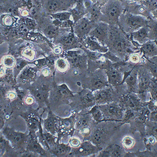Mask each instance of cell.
<instances>
[{"mask_svg": "<svg viewBox=\"0 0 157 157\" xmlns=\"http://www.w3.org/2000/svg\"><path fill=\"white\" fill-rule=\"evenodd\" d=\"M109 35L106 43L109 51L121 60L126 61L129 56L139 48L134 45L128 35L124 32L118 25H109Z\"/></svg>", "mask_w": 157, "mask_h": 157, "instance_id": "1", "label": "cell"}, {"mask_svg": "<svg viewBox=\"0 0 157 157\" xmlns=\"http://www.w3.org/2000/svg\"><path fill=\"white\" fill-rule=\"evenodd\" d=\"M123 125V121H103L97 123L88 140L103 149L111 144L113 138Z\"/></svg>", "mask_w": 157, "mask_h": 157, "instance_id": "2", "label": "cell"}, {"mask_svg": "<svg viewBox=\"0 0 157 157\" xmlns=\"http://www.w3.org/2000/svg\"><path fill=\"white\" fill-rule=\"evenodd\" d=\"M125 10L124 2L120 0H109L101 7L102 17L100 21L109 25H118L120 17Z\"/></svg>", "mask_w": 157, "mask_h": 157, "instance_id": "3", "label": "cell"}, {"mask_svg": "<svg viewBox=\"0 0 157 157\" xmlns=\"http://www.w3.org/2000/svg\"><path fill=\"white\" fill-rule=\"evenodd\" d=\"M149 19L145 16L133 14L125 10L120 17L118 26L127 35L148 25Z\"/></svg>", "mask_w": 157, "mask_h": 157, "instance_id": "4", "label": "cell"}, {"mask_svg": "<svg viewBox=\"0 0 157 157\" xmlns=\"http://www.w3.org/2000/svg\"><path fill=\"white\" fill-rule=\"evenodd\" d=\"M1 132L4 137L9 141L18 157H20L21 155L26 150L29 134L16 131L9 126L4 127Z\"/></svg>", "mask_w": 157, "mask_h": 157, "instance_id": "5", "label": "cell"}, {"mask_svg": "<svg viewBox=\"0 0 157 157\" xmlns=\"http://www.w3.org/2000/svg\"><path fill=\"white\" fill-rule=\"evenodd\" d=\"M81 86L83 88L92 92L109 86L105 70L98 69L94 71L89 72L88 76L82 81Z\"/></svg>", "mask_w": 157, "mask_h": 157, "instance_id": "6", "label": "cell"}, {"mask_svg": "<svg viewBox=\"0 0 157 157\" xmlns=\"http://www.w3.org/2000/svg\"><path fill=\"white\" fill-rule=\"evenodd\" d=\"M60 56L68 60L70 68L88 70V58L82 49L79 48L78 50H64Z\"/></svg>", "mask_w": 157, "mask_h": 157, "instance_id": "7", "label": "cell"}, {"mask_svg": "<svg viewBox=\"0 0 157 157\" xmlns=\"http://www.w3.org/2000/svg\"><path fill=\"white\" fill-rule=\"evenodd\" d=\"M98 106L103 115V121H123L125 109L119 100Z\"/></svg>", "mask_w": 157, "mask_h": 157, "instance_id": "8", "label": "cell"}, {"mask_svg": "<svg viewBox=\"0 0 157 157\" xmlns=\"http://www.w3.org/2000/svg\"><path fill=\"white\" fill-rule=\"evenodd\" d=\"M52 43L55 45H60L63 50H73L74 49L81 48L82 44L73 32V27L71 29H64Z\"/></svg>", "mask_w": 157, "mask_h": 157, "instance_id": "9", "label": "cell"}, {"mask_svg": "<svg viewBox=\"0 0 157 157\" xmlns=\"http://www.w3.org/2000/svg\"><path fill=\"white\" fill-rule=\"evenodd\" d=\"M73 111H82L86 109H91L96 105L93 92L90 90L83 88L80 93L75 94L73 100L69 104Z\"/></svg>", "mask_w": 157, "mask_h": 157, "instance_id": "10", "label": "cell"}, {"mask_svg": "<svg viewBox=\"0 0 157 157\" xmlns=\"http://www.w3.org/2000/svg\"><path fill=\"white\" fill-rule=\"evenodd\" d=\"M44 12L46 15L56 13L69 11L74 6L77 0H38Z\"/></svg>", "mask_w": 157, "mask_h": 157, "instance_id": "11", "label": "cell"}, {"mask_svg": "<svg viewBox=\"0 0 157 157\" xmlns=\"http://www.w3.org/2000/svg\"><path fill=\"white\" fill-rule=\"evenodd\" d=\"M77 111H72V114L69 117L61 118L58 116L57 136L61 139L65 138H71L75 131V124L77 121Z\"/></svg>", "mask_w": 157, "mask_h": 157, "instance_id": "12", "label": "cell"}, {"mask_svg": "<svg viewBox=\"0 0 157 157\" xmlns=\"http://www.w3.org/2000/svg\"><path fill=\"white\" fill-rule=\"evenodd\" d=\"M138 78V92L137 95L143 102H147L150 98V97H148V95H150L149 93V89L154 77L145 67L139 64Z\"/></svg>", "mask_w": 157, "mask_h": 157, "instance_id": "13", "label": "cell"}, {"mask_svg": "<svg viewBox=\"0 0 157 157\" xmlns=\"http://www.w3.org/2000/svg\"><path fill=\"white\" fill-rule=\"evenodd\" d=\"M75 129L83 138V140H88L93 129L96 125L91 114L87 112L84 114L77 113Z\"/></svg>", "mask_w": 157, "mask_h": 157, "instance_id": "14", "label": "cell"}, {"mask_svg": "<svg viewBox=\"0 0 157 157\" xmlns=\"http://www.w3.org/2000/svg\"><path fill=\"white\" fill-rule=\"evenodd\" d=\"M27 89L29 94L35 99L39 109L50 108L49 97L52 88L46 84L31 86L27 88Z\"/></svg>", "mask_w": 157, "mask_h": 157, "instance_id": "15", "label": "cell"}, {"mask_svg": "<svg viewBox=\"0 0 157 157\" xmlns=\"http://www.w3.org/2000/svg\"><path fill=\"white\" fill-rule=\"evenodd\" d=\"M150 112L147 106L136 113L132 118L128 124L129 127V133L134 135L135 132H139L142 137L145 134V127L147 122L149 121Z\"/></svg>", "mask_w": 157, "mask_h": 157, "instance_id": "16", "label": "cell"}, {"mask_svg": "<svg viewBox=\"0 0 157 157\" xmlns=\"http://www.w3.org/2000/svg\"><path fill=\"white\" fill-rule=\"evenodd\" d=\"M39 109V107L35 109L30 107V109L20 114L26 121L29 134H36L42 125V116L47 109H44L41 114L38 113Z\"/></svg>", "mask_w": 157, "mask_h": 157, "instance_id": "17", "label": "cell"}, {"mask_svg": "<svg viewBox=\"0 0 157 157\" xmlns=\"http://www.w3.org/2000/svg\"><path fill=\"white\" fill-rule=\"evenodd\" d=\"M119 101L125 111L128 110L137 113L147 106V102H143L137 93H126L121 97Z\"/></svg>", "mask_w": 157, "mask_h": 157, "instance_id": "18", "label": "cell"}, {"mask_svg": "<svg viewBox=\"0 0 157 157\" xmlns=\"http://www.w3.org/2000/svg\"><path fill=\"white\" fill-rule=\"evenodd\" d=\"M123 61L122 60L116 63L112 62L105 70L109 86L115 87L123 84L124 76L122 69Z\"/></svg>", "mask_w": 157, "mask_h": 157, "instance_id": "19", "label": "cell"}, {"mask_svg": "<svg viewBox=\"0 0 157 157\" xmlns=\"http://www.w3.org/2000/svg\"><path fill=\"white\" fill-rule=\"evenodd\" d=\"M51 92L52 93V98L55 103L59 104L64 103L70 104L73 100L75 94L66 84L63 83L61 85L56 84L54 82Z\"/></svg>", "mask_w": 157, "mask_h": 157, "instance_id": "20", "label": "cell"}, {"mask_svg": "<svg viewBox=\"0 0 157 157\" xmlns=\"http://www.w3.org/2000/svg\"><path fill=\"white\" fill-rule=\"evenodd\" d=\"M102 149V148L94 145L89 140H86L82 141L77 148H72L69 157H94Z\"/></svg>", "mask_w": 157, "mask_h": 157, "instance_id": "21", "label": "cell"}, {"mask_svg": "<svg viewBox=\"0 0 157 157\" xmlns=\"http://www.w3.org/2000/svg\"><path fill=\"white\" fill-rule=\"evenodd\" d=\"M97 24V23H93L86 16H85L74 23L73 32L81 42L84 38L89 36L90 33L94 28Z\"/></svg>", "mask_w": 157, "mask_h": 157, "instance_id": "22", "label": "cell"}, {"mask_svg": "<svg viewBox=\"0 0 157 157\" xmlns=\"http://www.w3.org/2000/svg\"><path fill=\"white\" fill-rule=\"evenodd\" d=\"M109 25L103 21H99L94 28L91 30L89 36L104 46H106V43L109 35Z\"/></svg>", "mask_w": 157, "mask_h": 157, "instance_id": "23", "label": "cell"}, {"mask_svg": "<svg viewBox=\"0 0 157 157\" xmlns=\"http://www.w3.org/2000/svg\"><path fill=\"white\" fill-rule=\"evenodd\" d=\"M32 64L27 65L18 75L16 78L18 86L30 84L36 80L39 70L34 64V66H31Z\"/></svg>", "mask_w": 157, "mask_h": 157, "instance_id": "24", "label": "cell"}, {"mask_svg": "<svg viewBox=\"0 0 157 157\" xmlns=\"http://www.w3.org/2000/svg\"><path fill=\"white\" fill-rule=\"evenodd\" d=\"M26 150L37 154L39 157H51L50 152L46 150L39 142L36 134H29Z\"/></svg>", "mask_w": 157, "mask_h": 157, "instance_id": "25", "label": "cell"}, {"mask_svg": "<svg viewBox=\"0 0 157 157\" xmlns=\"http://www.w3.org/2000/svg\"><path fill=\"white\" fill-rule=\"evenodd\" d=\"M127 151L121 145L117 144H110L103 148L98 154L97 157H125Z\"/></svg>", "mask_w": 157, "mask_h": 157, "instance_id": "26", "label": "cell"}, {"mask_svg": "<svg viewBox=\"0 0 157 157\" xmlns=\"http://www.w3.org/2000/svg\"><path fill=\"white\" fill-rule=\"evenodd\" d=\"M130 40L137 47L139 48L140 45L149 41V29L148 25L141 27L130 35H128Z\"/></svg>", "mask_w": 157, "mask_h": 157, "instance_id": "27", "label": "cell"}, {"mask_svg": "<svg viewBox=\"0 0 157 157\" xmlns=\"http://www.w3.org/2000/svg\"><path fill=\"white\" fill-rule=\"evenodd\" d=\"M82 48L86 49L92 52H98L102 54H105L109 52V48L106 46L101 44L96 39L86 36L81 41Z\"/></svg>", "mask_w": 157, "mask_h": 157, "instance_id": "28", "label": "cell"}, {"mask_svg": "<svg viewBox=\"0 0 157 157\" xmlns=\"http://www.w3.org/2000/svg\"><path fill=\"white\" fill-rule=\"evenodd\" d=\"M139 64L136 65L132 71L130 72L128 76L124 81L123 83L127 86L128 93H135L137 94L138 92V68Z\"/></svg>", "mask_w": 157, "mask_h": 157, "instance_id": "29", "label": "cell"}, {"mask_svg": "<svg viewBox=\"0 0 157 157\" xmlns=\"http://www.w3.org/2000/svg\"><path fill=\"white\" fill-rule=\"evenodd\" d=\"M15 57H21L26 60L33 62L36 60V52L33 47L31 45H26L25 46H21L17 52L11 54Z\"/></svg>", "mask_w": 157, "mask_h": 157, "instance_id": "30", "label": "cell"}, {"mask_svg": "<svg viewBox=\"0 0 157 157\" xmlns=\"http://www.w3.org/2000/svg\"><path fill=\"white\" fill-rule=\"evenodd\" d=\"M48 113L46 118L42 120L43 128L57 136V134L58 116L52 112L50 108L48 109Z\"/></svg>", "mask_w": 157, "mask_h": 157, "instance_id": "31", "label": "cell"}, {"mask_svg": "<svg viewBox=\"0 0 157 157\" xmlns=\"http://www.w3.org/2000/svg\"><path fill=\"white\" fill-rule=\"evenodd\" d=\"M71 149L72 147L69 143H60V141L58 140L55 146L51 148L48 151L53 157H69Z\"/></svg>", "mask_w": 157, "mask_h": 157, "instance_id": "32", "label": "cell"}, {"mask_svg": "<svg viewBox=\"0 0 157 157\" xmlns=\"http://www.w3.org/2000/svg\"><path fill=\"white\" fill-rule=\"evenodd\" d=\"M139 52L143 57L150 58L157 56V41L149 40L145 44L140 45Z\"/></svg>", "mask_w": 157, "mask_h": 157, "instance_id": "33", "label": "cell"}, {"mask_svg": "<svg viewBox=\"0 0 157 157\" xmlns=\"http://www.w3.org/2000/svg\"><path fill=\"white\" fill-rule=\"evenodd\" d=\"M74 23L83 18L88 14L87 10L83 3V0H77L76 3L69 10Z\"/></svg>", "mask_w": 157, "mask_h": 157, "instance_id": "34", "label": "cell"}, {"mask_svg": "<svg viewBox=\"0 0 157 157\" xmlns=\"http://www.w3.org/2000/svg\"><path fill=\"white\" fill-rule=\"evenodd\" d=\"M148 70L155 78H157V56L150 58H146L141 64Z\"/></svg>", "mask_w": 157, "mask_h": 157, "instance_id": "35", "label": "cell"}, {"mask_svg": "<svg viewBox=\"0 0 157 157\" xmlns=\"http://www.w3.org/2000/svg\"><path fill=\"white\" fill-rule=\"evenodd\" d=\"M19 18L10 14H2L1 15V25L3 27H14L17 23Z\"/></svg>", "mask_w": 157, "mask_h": 157, "instance_id": "36", "label": "cell"}, {"mask_svg": "<svg viewBox=\"0 0 157 157\" xmlns=\"http://www.w3.org/2000/svg\"><path fill=\"white\" fill-rule=\"evenodd\" d=\"M121 144L122 147L127 151H130V150H132L136 144V139L134 138V135L130 133L125 135L121 139Z\"/></svg>", "mask_w": 157, "mask_h": 157, "instance_id": "37", "label": "cell"}, {"mask_svg": "<svg viewBox=\"0 0 157 157\" xmlns=\"http://www.w3.org/2000/svg\"><path fill=\"white\" fill-rule=\"evenodd\" d=\"M43 133L45 143L47 146V150L49 151L51 148L55 146L58 140L59 139H58L57 136L49 132L45 129L43 128Z\"/></svg>", "mask_w": 157, "mask_h": 157, "instance_id": "38", "label": "cell"}, {"mask_svg": "<svg viewBox=\"0 0 157 157\" xmlns=\"http://www.w3.org/2000/svg\"><path fill=\"white\" fill-rule=\"evenodd\" d=\"M70 68L69 63L66 58L59 56L55 61V69L60 73H66Z\"/></svg>", "mask_w": 157, "mask_h": 157, "instance_id": "39", "label": "cell"}, {"mask_svg": "<svg viewBox=\"0 0 157 157\" xmlns=\"http://www.w3.org/2000/svg\"><path fill=\"white\" fill-rule=\"evenodd\" d=\"M16 63L13 69V72L15 78H17L18 75L24 69V68L29 64H33V62H30L21 57L16 58Z\"/></svg>", "mask_w": 157, "mask_h": 157, "instance_id": "40", "label": "cell"}, {"mask_svg": "<svg viewBox=\"0 0 157 157\" xmlns=\"http://www.w3.org/2000/svg\"><path fill=\"white\" fill-rule=\"evenodd\" d=\"M16 63V58L11 54L4 56L1 59V65L8 69H13Z\"/></svg>", "mask_w": 157, "mask_h": 157, "instance_id": "41", "label": "cell"}, {"mask_svg": "<svg viewBox=\"0 0 157 157\" xmlns=\"http://www.w3.org/2000/svg\"><path fill=\"white\" fill-rule=\"evenodd\" d=\"M88 112L91 114L93 120L95 123H98L103 121V115L98 105H95L93 107H91Z\"/></svg>", "mask_w": 157, "mask_h": 157, "instance_id": "42", "label": "cell"}, {"mask_svg": "<svg viewBox=\"0 0 157 157\" xmlns=\"http://www.w3.org/2000/svg\"><path fill=\"white\" fill-rule=\"evenodd\" d=\"M149 29V39L157 41V21L149 19L148 23Z\"/></svg>", "mask_w": 157, "mask_h": 157, "instance_id": "43", "label": "cell"}, {"mask_svg": "<svg viewBox=\"0 0 157 157\" xmlns=\"http://www.w3.org/2000/svg\"><path fill=\"white\" fill-rule=\"evenodd\" d=\"M52 20H57L59 21H67L70 20L71 14L69 11H63L49 15Z\"/></svg>", "mask_w": 157, "mask_h": 157, "instance_id": "44", "label": "cell"}, {"mask_svg": "<svg viewBox=\"0 0 157 157\" xmlns=\"http://www.w3.org/2000/svg\"><path fill=\"white\" fill-rule=\"evenodd\" d=\"M20 23H23L26 25L27 27L30 29L31 31H35L37 30L38 26V23L36 20L32 17H21L19 18L18 21Z\"/></svg>", "mask_w": 157, "mask_h": 157, "instance_id": "45", "label": "cell"}, {"mask_svg": "<svg viewBox=\"0 0 157 157\" xmlns=\"http://www.w3.org/2000/svg\"><path fill=\"white\" fill-rule=\"evenodd\" d=\"M145 134L153 135L157 138V122L148 121L146 124Z\"/></svg>", "mask_w": 157, "mask_h": 157, "instance_id": "46", "label": "cell"}, {"mask_svg": "<svg viewBox=\"0 0 157 157\" xmlns=\"http://www.w3.org/2000/svg\"><path fill=\"white\" fill-rule=\"evenodd\" d=\"M143 59V55L140 53V52H133L129 55L128 60L129 62L132 63L134 65L141 64V61Z\"/></svg>", "mask_w": 157, "mask_h": 157, "instance_id": "47", "label": "cell"}, {"mask_svg": "<svg viewBox=\"0 0 157 157\" xmlns=\"http://www.w3.org/2000/svg\"><path fill=\"white\" fill-rule=\"evenodd\" d=\"M150 98L157 101V78H153L149 89Z\"/></svg>", "mask_w": 157, "mask_h": 157, "instance_id": "48", "label": "cell"}, {"mask_svg": "<svg viewBox=\"0 0 157 157\" xmlns=\"http://www.w3.org/2000/svg\"><path fill=\"white\" fill-rule=\"evenodd\" d=\"M143 4L150 13L157 8V0H143L141 1Z\"/></svg>", "mask_w": 157, "mask_h": 157, "instance_id": "49", "label": "cell"}, {"mask_svg": "<svg viewBox=\"0 0 157 157\" xmlns=\"http://www.w3.org/2000/svg\"><path fill=\"white\" fill-rule=\"evenodd\" d=\"M81 141L80 139L78 137H71L70 138L69 141V144L70 146L72 148H77L81 144Z\"/></svg>", "mask_w": 157, "mask_h": 157, "instance_id": "50", "label": "cell"}, {"mask_svg": "<svg viewBox=\"0 0 157 157\" xmlns=\"http://www.w3.org/2000/svg\"><path fill=\"white\" fill-rule=\"evenodd\" d=\"M52 71H54V69L50 68L49 67H45L43 69H41L39 72H40V75H41L42 77L44 78H46V77H48L50 76V75L52 74Z\"/></svg>", "mask_w": 157, "mask_h": 157, "instance_id": "51", "label": "cell"}, {"mask_svg": "<svg viewBox=\"0 0 157 157\" xmlns=\"http://www.w3.org/2000/svg\"><path fill=\"white\" fill-rule=\"evenodd\" d=\"M147 106L150 112L154 111L157 109V101L150 98L147 102Z\"/></svg>", "mask_w": 157, "mask_h": 157, "instance_id": "52", "label": "cell"}, {"mask_svg": "<svg viewBox=\"0 0 157 157\" xmlns=\"http://www.w3.org/2000/svg\"><path fill=\"white\" fill-rule=\"evenodd\" d=\"M20 17H30V13L29 10L27 7H22L20 8Z\"/></svg>", "mask_w": 157, "mask_h": 157, "instance_id": "53", "label": "cell"}, {"mask_svg": "<svg viewBox=\"0 0 157 157\" xmlns=\"http://www.w3.org/2000/svg\"><path fill=\"white\" fill-rule=\"evenodd\" d=\"M35 99L31 94L27 95L24 99V102L25 104L29 106L33 105L35 103Z\"/></svg>", "mask_w": 157, "mask_h": 157, "instance_id": "54", "label": "cell"}, {"mask_svg": "<svg viewBox=\"0 0 157 157\" xmlns=\"http://www.w3.org/2000/svg\"><path fill=\"white\" fill-rule=\"evenodd\" d=\"M63 51L64 50L63 49V47L60 45H55L54 44V47L52 49V54H54V55L57 56H60Z\"/></svg>", "mask_w": 157, "mask_h": 157, "instance_id": "55", "label": "cell"}, {"mask_svg": "<svg viewBox=\"0 0 157 157\" xmlns=\"http://www.w3.org/2000/svg\"><path fill=\"white\" fill-rule=\"evenodd\" d=\"M149 121H151L157 122V109L150 112Z\"/></svg>", "mask_w": 157, "mask_h": 157, "instance_id": "56", "label": "cell"}, {"mask_svg": "<svg viewBox=\"0 0 157 157\" xmlns=\"http://www.w3.org/2000/svg\"><path fill=\"white\" fill-rule=\"evenodd\" d=\"M91 1L93 2V3L100 6V7H102L104 4L106 3V2L109 0H91Z\"/></svg>", "mask_w": 157, "mask_h": 157, "instance_id": "57", "label": "cell"}, {"mask_svg": "<svg viewBox=\"0 0 157 157\" xmlns=\"http://www.w3.org/2000/svg\"><path fill=\"white\" fill-rule=\"evenodd\" d=\"M151 14L152 17H153V18H154L155 20L157 21V8L154 11L151 12Z\"/></svg>", "mask_w": 157, "mask_h": 157, "instance_id": "58", "label": "cell"}, {"mask_svg": "<svg viewBox=\"0 0 157 157\" xmlns=\"http://www.w3.org/2000/svg\"><path fill=\"white\" fill-rule=\"evenodd\" d=\"M120 1H121L122 2H124V0H120Z\"/></svg>", "mask_w": 157, "mask_h": 157, "instance_id": "59", "label": "cell"}]
</instances>
